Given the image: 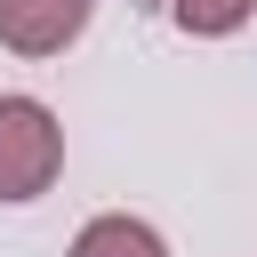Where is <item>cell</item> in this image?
I'll use <instances>...</instances> for the list:
<instances>
[{
    "label": "cell",
    "instance_id": "6da1fadb",
    "mask_svg": "<svg viewBox=\"0 0 257 257\" xmlns=\"http://www.w3.org/2000/svg\"><path fill=\"white\" fill-rule=\"evenodd\" d=\"M64 169V128L40 96H0V201H40Z\"/></svg>",
    "mask_w": 257,
    "mask_h": 257
},
{
    "label": "cell",
    "instance_id": "7a4b0ae2",
    "mask_svg": "<svg viewBox=\"0 0 257 257\" xmlns=\"http://www.w3.org/2000/svg\"><path fill=\"white\" fill-rule=\"evenodd\" d=\"M96 0H0V48L16 56H64L88 32Z\"/></svg>",
    "mask_w": 257,
    "mask_h": 257
},
{
    "label": "cell",
    "instance_id": "3957f363",
    "mask_svg": "<svg viewBox=\"0 0 257 257\" xmlns=\"http://www.w3.org/2000/svg\"><path fill=\"white\" fill-rule=\"evenodd\" d=\"M72 257H169V241L145 225V217H88L80 233H72Z\"/></svg>",
    "mask_w": 257,
    "mask_h": 257
},
{
    "label": "cell",
    "instance_id": "277c9868",
    "mask_svg": "<svg viewBox=\"0 0 257 257\" xmlns=\"http://www.w3.org/2000/svg\"><path fill=\"white\" fill-rule=\"evenodd\" d=\"M249 8H257V0H169V16H177L193 40H225V32H241Z\"/></svg>",
    "mask_w": 257,
    "mask_h": 257
}]
</instances>
